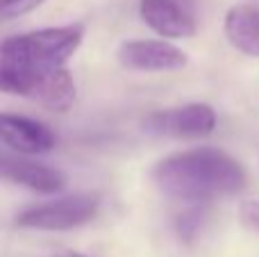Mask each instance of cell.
Instances as JSON below:
<instances>
[{"label": "cell", "mask_w": 259, "mask_h": 257, "mask_svg": "<svg viewBox=\"0 0 259 257\" xmlns=\"http://www.w3.org/2000/svg\"><path fill=\"white\" fill-rule=\"evenodd\" d=\"M150 180L164 196L182 203H209L246 189L243 166L221 148L200 146L159 159Z\"/></svg>", "instance_id": "obj_1"}, {"label": "cell", "mask_w": 259, "mask_h": 257, "mask_svg": "<svg viewBox=\"0 0 259 257\" xmlns=\"http://www.w3.org/2000/svg\"><path fill=\"white\" fill-rule=\"evenodd\" d=\"M82 39L84 27L80 23L7 36L0 46V89L9 96L32 98L46 77L66 66Z\"/></svg>", "instance_id": "obj_2"}, {"label": "cell", "mask_w": 259, "mask_h": 257, "mask_svg": "<svg viewBox=\"0 0 259 257\" xmlns=\"http://www.w3.org/2000/svg\"><path fill=\"white\" fill-rule=\"evenodd\" d=\"M103 198L96 191H82V194L64 196L59 200L36 205L16 217L18 228L27 230H46V232H62L73 228L87 226L94 221L100 212Z\"/></svg>", "instance_id": "obj_3"}, {"label": "cell", "mask_w": 259, "mask_h": 257, "mask_svg": "<svg viewBox=\"0 0 259 257\" xmlns=\"http://www.w3.org/2000/svg\"><path fill=\"white\" fill-rule=\"evenodd\" d=\"M148 132L173 139H202L216 127V112L207 103H189L182 107L152 112L143 121Z\"/></svg>", "instance_id": "obj_4"}, {"label": "cell", "mask_w": 259, "mask_h": 257, "mask_svg": "<svg viewBox=\"0 0 259 257\" xmlns=\"http://www.w3.org/2000/svg\"><path fill=\"white\" fill-rule=\"evenodd\" d=\"M116 59L127 71H141V73L180 71V68H184L189 64L187 53L164 39L123 41L116 50Z\"/></svg>", "instance_id": "obj_5"}, {"label": "cell", "mask_w": 259, "mask_h": 257, "mask_svg": "<svg viewBox=\"0 0 259 257\" xmlns=\"http://www.w3.org/2000/svg\"><path fill=\"white\" fill-rule=\"evenodd\" d=\"M139 14L152 32L166 39H189L198 32L193 0H141Z\"/></svg>", "instance_id": "obj_6"}, {"label": "cell", "mask_w": 259, "mask_h": 257, "mask_svg": "<svg viewBox=\"0 0 259 257\" xmlns=\"http://www.w3.org/2000/svg\"><path fill=\"white\" fill-rule=\"evenodd\" d=\"M0 139L5 148L14 150L16 155H44L57 144L53 130L46 123L7 112L0 116Z\"/></svg>", "instance_id": "obj_7"}, {"label": "cell", "mask_w": 259, "mask_h": 257, "mask_svg": "<svg viewBox=\"0 0 259 257\" xmlns=\"http://www.w3.org/2000/svg\"><path fill=\"white\" fill-rule=\"evenodd\" d=\"M0 176H3V180L27 187V189L39 191V194H57L66 187V176L59 168L32 162V159H25L23 155L16 153L12 155L9 150L0 155Z\"/></svg>", "instance_id": "obj_8"}, {"label": "cell", "mask_w": 259, "mask_h": 257, "mask_svg": "<svg viewBox=\"0 0 259 257\" xmlns=\"http://www.w3.org/2000/svg\"><path fill=\"white\" fill-rule=\"evenodd\" d=\"M225 39L248 57H259V7L237 5L225 14Z\"/></svg>", "instance_id": "obj_9"}, {"label": "cell", "mask_w": 259, "mask_h": 257, "mask_svg": "<svg viewBox=\"0 0 259 257\" xmlns=\"http://www.w3.org/2000/svg\"><path fill=\"white\" fill-rule=\"evenodd\" d=\"M30 100L39 103L41 107L50 109V112H66L75 103V80H73V75L66 68H62L55 75L46 77L36 87V91L32 94Z\"/></svg>", "instance_id": "obj_10"}, {"label": "cell", "mask_w": 259, "mask_h": 257, "mask_svg": "<svg viewBox=\"0 0 259 257\" xmlns=\"http://www.w3.org/2000/svg\"><path fill=\"white\" fill-rule=\"evenodd\" d=\"M46 0H3V18L5 21H12V18H18L23 14L36 9L39 5H44Z\"/></svg>", "instance_id": "obj_11"}, {"label": "cell", "mask_w": 259, "mask_h": 257, "mask_svg": "<svg viewBox=\"0 0 259 257\" xmlns=\"http://www.w3.org/2000/svg\"><path fill=\"white\" fill-rule=\"evenodd\" d=\"M239 219L248 230L259 235V200H243L239 205Z\"/></svg>", "instance_id": "obj_12"}, {"label": "cell", "mask_w": 259, "mask_h": 257, "mask_svg": "<svg viewBox=\"0 0 259 257\" xmlns=\"http://www.w3.org/2000/svg\"><path fill=\"white\" fill-rule=\"evenodd\" d=\"M200 219L202 217H200L198 209H193V212L180 217V235H182L184 239H191V237L198 232V228H200Z\"/></svg>", "instance_id": "obj_13"}, {"label": "cell", "mask_w": 259, "mask_h": 257, "mask_svg": "<svg viewBox=\"0 0 259 257\" xmlns=\"http://www.w3.org/2000/svg\"><path fill=\"white\" fill-rule=\"evenodd\" d=\"M55 257H84V255H80V253H59Z\"/></svg>", "instance_id": "obj_14"}]
</instances>
